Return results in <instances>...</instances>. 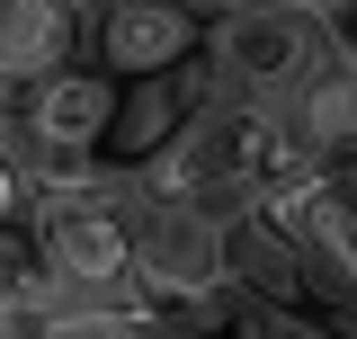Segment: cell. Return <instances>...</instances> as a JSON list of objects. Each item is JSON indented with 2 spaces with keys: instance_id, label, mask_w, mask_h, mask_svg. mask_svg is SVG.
I'll list each match as a JSON object with an SVG mask.
<instances>
[{
  "instance_id": "obj_1",
  "label": "cell",
  "mask_w": 357,
  "mask_h": 339,
  "mask_svg": "<svg viewBox=\"0 0 357 339\" xmlns=\"http://www.w3.org/2000/svg\"><path fill=\"white\" fill-rule=\"evenodd\" d=\"M45 277L63 312H152L134 295V179H98L81 197H54L36 214Z\"/></svg>"
},
{
  "instance_id": "obj_2",
  "label": "cell",
  "mask_w": 357,
  "mask_h": 339,
  "mask_svg": "<svg viewBox=\"0 0 357 339\" xmlns=\"http://www.w3.org/2000/svg\"><path fill=\"white\" fill-rule=\"evenodd\" d=\"M206 81L215 98H286L321 63V9L295 0H241V9H206Z\"/></svg>"
},
{
  "instance_id": "obj_3",
  "label": "cell",
  "mask_w": 357,
  "mask_h": 339,
  "mask_svg": "<svg viewBox=\"0 0 357 339\" xmlns=\"http://www.w3.org/2000/svg\"><path fill=\"white\" fill-rule=\"evenodd\" d=\"M134 295L152 303V312L170 303V322L223 303L232 295V277H223V232L197 206H161V197L134 188Z\"/></svg>"
},
{
  "instance_id": "obj_4",
  "label": "cell",
  "mask_w": 357,
  "mask_h": 339,
  "mask_svg": "<svg viewBox=\"0 0 357 339\" xmlns=\"http://www.w3.org/2000/svg\"><path fill=\"white\" fill-rule=\"evenodd\" d=\"M197 54H206V9H178V0H107V9H89V36H81V63L107 72L116 89L170 81Z\"/></svg>"
},
{
  "instance_id": "obj_5",
  "label": "cell",
  "mask_w": 357,
  "mask_h": 339,
  "mask_svg": "<svg viewBox=\"0 0 357 339\" xmlns=\"http://www.w3.org/2000/svg\"><path fill=\"white\" fill-rule=\"evenodd\" d=\"M206 98H215L206 63H188V72H170V81L116 89V126H107V143H98V170H107V179H143V170L188 134V116H197Z\"/></svg>"
},
{
  "instance_id": "obj_6",
  "label": "cell",
  "mask_w": 357,
  "mask_h": 339,
  "mask_svg": "<svg viewBox=\"0 0 357 339\" xmlns=\"http://www.w3.org/2000/svg\"><path fill=\"white\" fill-rule=\"evenodd\" d=\"M277 116H286V134H295L321 170H357V63L321 54L304 81L277 98Z\"/></svg>"
},
{
  "instance_id": "obj_7",
  "label": "cell",
  "mask_w": 357,
  "mask_h": 339,
  "mask_svg": "<svg viewBox=\"0 0 357 339\" xmlns=\"http://www.w3.org/2000/svg\"><path fill=\"white\" fill-rule=\"evenodd\" d=\"M89 9L72 0H0V72H27V81H54L81 63Z\"/></svg>"
},
{
  "instance_id": "obj_8",
  "label": "cell",
  "mask_w": 357,
  "mask_h": 339,
  "mask_svg": "<svg viewBox=\"0 0 357 339\" xmlns=\"http://www.w3.org/2000/svg\"><path fill=\"white\" fill-rule=\"evenodd\" d=\"M321 54L357 63V0H331V9H321Z\"/></svg>"
},
{
  "instance_id": "obj_9",
  "label": "cell",
  "mask_w": 357,
  "mask_h": 339,
  "mask_svg": "<svg viewBox=\"0 0 357 339\" xmlns=\"http://www.w3.org/2000/svg\"><path fill=\"white\" fill-rule=\"evenodd\" d=\"M340 188H349V206H357V170H340Z\"/></svg>"
}]
</instances>
